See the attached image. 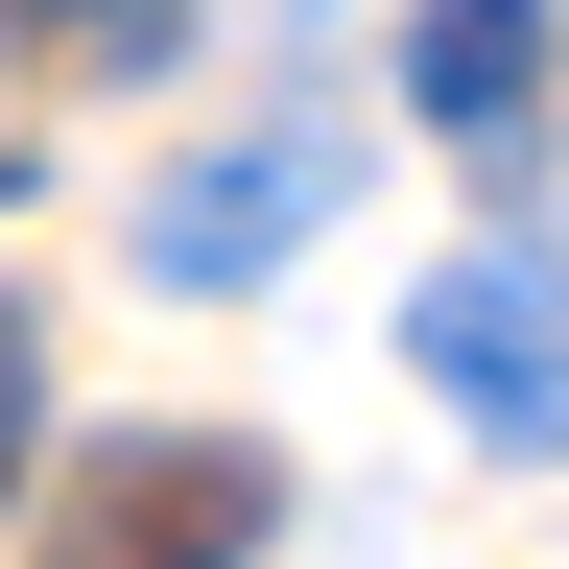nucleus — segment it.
<instances>
[{
    "label": "nucleus",
    "instance_id": "f257e3e1",
    "mask_svg": "<svg viewBox=\"0 0 569 569\" xmlns=\"http://www.w3.org/2000/svg\"><path fill=\"white\" fill-rule=\"evenodd\" d=\"M261 522H284L261 427H96V451L48 475V546L24 569H238Z\"/></svg>",
    "mask_w": 569,
    "mask_h": 569
},
{
    "label": "nucleus",
    "instance_id": "f03ea898",
    "mask_svg": "<svg viewBox=\"0 0 569 569\" xmlns=\"http://www.w3.org/2000/svg\"><path fill=\"white\" fill-rule=\"evenodd\" d=\"M403 356L451 380V427H498V451H569V261L546 238H475L403 284Z\"/></svg>",
    "mask_w": 569,
    "mask_h": 569
},
{
    "label": "nucleus",
    "instance_id": "7ed1b4c3",
    "mask_svg": "<svg viewBox=\"0 0 569 569\" xmlns=\"http://www.w3.org/2000/svg\"><path fill=\"white\" fill-rule=\"evenodd\" d=\"M332 190H356V167H332L309 119H261V142H213L190 190H142V284H261V261L309 238Z\"/></svg>",
    "mask_w": 569,
    "mask_h": 569
},
{
    "label": "nucleus",
    "instance_id": "20e7f679",
    "mask_svg": "<svg viewBox=\"0 0 569 569\" xmlns=\"http://www.w3.org/2000/svg\"><path fill=\"white\" fill-rule=\"evenodd\" d=\"M546 48H569V0H403V96L451 119V142H498L546 96Z\"/></svg>",
    "mask_w": 569,
    "mask_h": 569
},
{
    "label": "nucleus",
    "instance_id": "39448f33",
    "mask_svg": "<svg viewBox=\"0 0 569 569\" xmlns=\"http://www.w3.org/2000/svg\"><path fill=\"white\" fill-rule=\"evenodd\" d=\"M24 451H48V332L0 309V498H24Z\"/></svg>",
    "mask_w": 569,
    "mask_h": 569
}]
</instances>
